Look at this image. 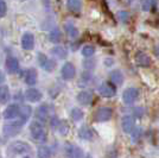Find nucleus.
I'll return each mask as SVG.
<instances>
[{
	"label": "nucleus",
	"instance_id": "32",
	"mask_svg": "<svg viewBox=\"0 0 159 158\" xmlns=\"http://www.w3.org/2000/svg\"><path fill=\"white\" fill-rule=\"evenodd\" d=\"M151 5H152L151 1H145V2L143 4V10H144V11H148V10L151 8Z\"/></svg>",
	"mask_w": 159,
	"mask_h": 158
},
{
	"label": "nucleus",
	"instance_id": "17",
	"mask_svg": "<svg viewBox=\"0 0 159 158\" xmlns=\"http://www.w3.org/2000/svg\"><path fill=\"white\" fill-rule=\"evenodd\" d=\"M121 126H122V130L126 133H132L133 128H134V119H133V117L125 115L121 120Z\"/></svg>",
	"mask_w": 159,
	"mask_h": 158
},
{
	"label": "nucleus",
	"instance_id": "11",
	"mask_svg": "<svg viewBox=\"0 0 159 158\" xmlns=\"http://www.w3.org/2000/svg\"><path fill=\"white\" fill-rule=\"evenodd\" d=\"M42 93L37 89V88H34V87H30V88H27L26 92H25V98H26L27 101H30V102H38L42 100Z\"/></svg>",
	"mask_w": 159,
	"mask_h": 158
},
{
	"label": "nucleus",
	"instance_id": "4",
	"mask_svg": "<svg viewBox=\"0 0 159 158\" xmlns=\"http://www.w3.org/2000/svg\"><path fill=\"white\" fill-rule=\"evenodd\" d=\"M138 96H139V91L137 88H134V87H129V88L125 89L124 93H122V100L127 105L134 104L138 99Z\"/></svg>",
	"mask_w": 159,
	"mask_h": 158
},
{
	"label": "nucleus",
	"instance_id": "18",
	"mask_svg": "<svg viewBox=\"0 0 159 158\" xmlns=\"http://www.w3.org/2000/svg\"><path fill=\"white\" fill-rule=\"evenodd\" d=\"M24 80L29 86H34L37 83V72L36 69H27L24 72Z\"/></svg>",
	"mask_w": 159,
	"mask_h": 158
},
{
	"label": "nucleus",
	"instance_id": "16",
	"mask_svg": "<svg viewBox=\"0 0 159 158\" xmlns=\"http://www.w3.org/2000/svg\"><path fill=\"white\" fill-rule=\"evenodd\" d=\"M77 101L83 106L90 105V102L93 101V94L88 91H82L77 94Z\"/></svg>",
	"mask_w": 159,
	"mask_h": 158
},
{
	"label": "nucleus",
	"instance_id": "3",
	"mask_svg": "<svg viewBox=\"0 0 159 158\" xmlns=\"http://www.w3.org/2000/svg\"><path fill=\"white\" fill-rule=\"evenodd\" d=\"M23 126H24V123H21L20 120H17V121H13V123H10V124L4 125V127H2L4 136H6V137L17 136L20 132V130L23 128Z\"/></svg>",
	"mask_w": 159,
	"mask_h": 158
},
{
	"label": "nucleus",
	"instance_id": "24",
	"mask_svg": "<svg viewBox=\"0 0 159 158\" xmlns=\"http://www.w3.org/2000/svg\"><path fill=\"white\" fill-rule=\"evenodd\" d=\"M49 40L51 42V43H60L61 40H62V32H61L60 29H53V30H51L50 31V33H49Z\"/></svg>",
	"mask_w": 159,
	"mask_h": 158
},
{
	"label": "nucleus",
	"instance_id": "12",
	"mask_svg": "<svg viewBox=\"0 0 159 158\" xmlns=\"http://www.w3.org/2000/svg\"><path fill=\"white\" fill-rule=\"evenodd\" d=\"M34 46V36L30 32H25L21 36V48L24 50H32Z\"/></svg>",
	"mask_w": 159,
	"mask_h": 158
},
{
	"label": "nucleus",
	"instance_id": "25",
	"mask_svg": "<svg viewBox=\"0 0 159 158\" xmlns=\"http://www.w3.org/2000/svg\"><path fill=\"white\" fill-rule=\"evenodd\" d=\"M79 137L82 139H86V140H90L93 138V132L88 126H82L79 130Z\"/></svg>",
	"mask_w": 159,
	"mask_h": 158
},
{
	"label": "nucleus",
	"instance_id": "33",
	"mask_svg": "<svg viewBox=\"0 0 159 158\" xmlns=\"http://www.w3.org/2000/svg\"><path fill=\"white\" fill-rule=\"evenodd\" d=\"M119 17L121 18V20H122V21H126L127 18H128V13H127V12H120Z\"/></svg>",
	"mask_w": 159,
	"mask_h": 158
},
{
	"label": "nucleus",
	"instance_id": "15",
	"mask_svg": "<svg viewBox=\"0 0 159 158\" xmlns=\"http://www.w3.org/2000/svg\"><path fill=\"white\" fill-rule=\"evenodd\" d=\"M135 62L141 68H147L151 63V59L148 57V55H146L143 51H139V53H135Z\"/></svg>",
	"mask_w": 159,
	"mask_h": 158
},
{
	"label": "nucleus",
	"instance_id": "7",
	"mask_svg": "<svg viewBox=\"0 0 159 158\" xmlns=\"http://www.w3.org/2000/svg\"><path fill=\"white\" fill-rule=\"evenodd\" d=\"M112 115H113L112 108H109V107H101V108H99L95 112L94 119L96 121H99V123H103V121H108L109 119L112 118Z\"/></svg>",
	"mask_w": 159,
	"mask_h": 158
},
{
	"label": "nucleus",
	"instance_id": "5",
	"mask_svg": "<svg viewBox=\"0 0 159 158\" xmlns=\"http://www.w3.org/2000/svg\"><path fill=\"white\" fill-rule=\"evenodd\" d=\"M64 151L68 158H83V151L73 143H66Z\"/></svg>",
	"mask_w": 159,
	"mask_h": 158
},
{
	"label": "nucleus",
	"instance_id": "28",
	"mask_svg": "<svg viewBox=\"0 0 159 158\" xmlns=\"http://www.w3.org/2000/svg\"><path fill=\"white\" fill-rule=\"evenodd\" d=\"M71 119H73L74 121H80V120H82L83 119V111L82 109H80V108H73L71 109Z\"/></svg>",
	"mask_w": 159,
	"mask_h": 158
},
{
	"label": "nucleus",
	"instance_id": "1",
	"mask_svg": "<svg viewBox=\"0 0 159 158\" xmlns=\"http://www.w3.org/2000/svg\"><path fill=\"white\" fill-rule=\"evenodd\" d=\"M7 158H33L32 149L26 142L16 140L7 147Z\"/></svg>",
	"mask_w": 159,
	"mask_h": 158
},
{
	"label": "nucleus",
	"instance_id": "19",
	"mask_svg": "<svg viewBox=\"0 0 159 158\" xmlns=\"http://www.w3.org/2000/svg\"><path fill=\"white\" fill-rule=\"evenodd\" d=\"M31 114H32V109H31V107L27 105H23L20 107V111H19V120L21 123H26L29 118L31 117Z\"/></svg>",
	"mask_w": 159,
	"mask_h": 158
},
{
	"label": "nucleus",
	"instance_id": "27",
	"mask_svg": "<svg viewBox=\"0 0 159 158\" xmlns=\"http://www.w3.org/2000/svg\"><path fill=\"white\" fill-rule=\"evenodd\" d=\"M66 6L70 11L73 12H80L81 11V7H82V2L79 0H69L66 2Z\"/></svg>",
	"mask_w": 159,
	"mask_h": 158
},
{
	"label": "nucleus",
	"instance_id": "10",
	"mask_svg": "<svg viewBox=\"0 0 159 158\" xmlns=\"http://www.w3.org/2000/svg\"><path fill=\"white\" fill-rule=\"evenodd\" d=\"M19 111H20V107L17 104L8 105L5 108V111L2 112V117H4V119H6V120H11V119L19 117Z\"/></svg>",
	"mask_w": 159,
	"mask_h": 158
},
{
	"label": "nucleus",
	"instance_id": "26",
	"mask_svg": "<svg viewBox=\"0 0 159 158\" xmlns=\"http://www.w3.org/2000/svg\"><path fill=\"white\" fill-rule=\"evenodd\" d=\"M64 29H66L68 36H70L71 38H76V37L79 36V30H77V27L75 26L74 24H71V23H66V25H64Z\"/></svg>",
	"mask_w": 159,
	"mask_h": 158
},
{
	"label": "nucleus",
	"instance_id": "30",
	"mask_svg": "<svg viewBox=\"0 0 159 158\" xmlns=\"http://www.w3.org/2000/svg\"><path fill=\"white\" fill-rule=\"evenodd\" d=\"M7 13V4L5 1L0 0V18L5 17Z\"/></svg>",
	"mask_w": 159,
	"mask_h": 158
},
{
	"label": "nucleus",
	"instance_id": "2",
	"mask_svg": "<svg viewBox=\"0 0 159 158\" xmlns=\"http://www.w3.org/2000/svg\"><path fill=\"white\" fill-rule=\"evenodd\" d=\"M30 132L33 140L38 143H44L47 140V131L40 121H32L30 124Z\"/></svg>",
	"mask_w": 159,
	"mask_h": 158
},
{
	"label": "nucleus",
	"instance_id": "23",
	"mask_svg": "<svg viewBox=\"0 0 159 158\" xmlns=\"http://www.w3.org/2000/svg\"><path fill=\"white\" fill-rule=\"evenodd\" d=\"M37 158H51V150L47 145H40L37 149Z\"/></svg>",
	"mask_w": 159,
	"mask_h": 158
},
{
	"label": "nucleus",
	"instance_id": "31",
	"mask_svg": "<svg viewBox=\"0 0 159 158\" xmlns=\"http://www.w3.org/2000/svg\"><path fill=\"white\" fill-rule=\"evenodd\" d=\"M58 131H60V133L61 134H66L68 133V125H66V123H60V125H58Z\"/></svg>",
	"mask_w": 159,
	"mask_h": 158
},
{
	"label": "nucleus",
	"instance_id": "22",
	"mask_svg": "<svg viewBox=\"0 0 159 158\" xmlns=\"http://www.w3.org/2000/svg\"><path fill=\"white\" fill-rule=\"evenodd\" d=\"M51 53H52L55 57H57V58H66V56H68V50H66L64 46H55L52 48V50H51Z\"/></svg>",
	"mask_w": 159,
	"mask_h": 158
},
{
	"label": "nucleus",
	"instance_id": "34",
	"mask_svg": "<svg viewBox=\"0 0 159 158\" xmlns=\"http://www.w3.org/2000/svg\"><path fill=\"white\" fill-rule=\"evenodd\" d=\"M4 80H5V76H4V74H2V72H0V86H1V83L4 82Z\"/></svg>",
	"mask_w": 159,
	"mask_h": 158
},
{
	"label": "nucleus",
	"instance_id": "8",
	"mask_svg": "<svg viewBox=\"0 0 159 158\" xmlns=\"http://www.w3.org/2000/svg\"><path fill=\"white\" fill-rule=\"evenodd\" d=\"M51 112H52V108L48 105V104H44V105L39 106V107L37 108V111H36V117L39 119L40 123H42V121H47L50 117H53L52 114H51Z\"/></svg>",
	"mask_w": 159,
	"mask_h": 158
},
{
	"label": "nucleus",
	"instance_id": "6",
	"mask_svg": "<svg viewBox=\"0 0 159 158\" xmlns=\"http://www.w3.org/2000/svg\"><path fill=\"white\" fill-rule=\"evenodd\" d=\"M38 62H39V66L45 70V72H53L55 67H56V62L53 59L49 58L45 53H38Z\"/></svg>",
	"mask_w": 159,
	"mask_h": 158
},
{
	"label": "nucleus",
	"instance_id": "14",
	"mask_svg": "<svg viewBox=\"0 0 159 158\" xmlns=\"http://www.w3.org/2000/svg\"><path fill=\"white\" fill-rule=\"evenodd\" d=\"M99 93L103 96V98H112L115 95V88L111 85V83H108V82H103L101 86L99 87Z\"/></svg>",
	"mask_w": 159,
	"mask_h": 158
},
{
	"label": "nucleus",
	"instance_id": "29",
	"mask_svg": "<svg viewBox=\"0 0 159 158\" xmlns=\"http://www.w3.org/2000/svg\"><path fill=\"white\" fill-rule=\"evenodd\" d=\"M95 53V48L93 45H84L82 48V55L84 57H92Z\"/></svg>",
	"mask_w": 159,
	"mask_h": 158
},
{
	"label": "nucleus",
	"instance_id": "21",
	"mask_svg": "<svg viewBox=\"0 0 159 158\" xmlns=\"http://www.w3.org/2000/svg\"><path fill=\"white\" fill-rule=\"evenodd\" d=\"M111 81H112L114 85H116V86L122 85V82H124V75H122V72H120V70H118V69L113 70L111 72Z\"/></svg>",
	"mask_w": 159,
	"mask_h": 158
},
{
	"label": "nucleus",
	"instance_id": "20",
	"mask_svg": "<svg viewBox=\"0 0 159 158\" xmlns=\"http://www.w3.org/2000/svg\"><path fill=\"white\" fill-rule=\"evenodd\" d=\"M10 98H11V94H10V88H8V86L1 85L0 86V104L1 105L7 104Z\"/></svg>",
	"mask_w": 159,
	"mask_h": 158
},
{
	"label": "nucleus",
	"instance_id": "13",
	"mask_svg": "<svg viewBox=\"0 0 159 158\" xmlns=\"http://www.w3.org/2000/svg\"><path fill=\"white\" fill-rule=\"evenodd\" d=\"M5 68H6V72L8 74H16L19 69V62L16 57L12 56H8L5 61Z\"/></svg>",
	"mask_w": 159,
	"mask_h": 158
},
{
	"label": "nucleus",
	"instance_id": "9",
	"mask_svg": "<svg viewBox=\"0 0 159 158\" xmlns=\"http://www.w3.org/2000/svg\"><path fill=\"white\" fill-rule=\"evenodd\" d=\"M61 74H62V77L68 81V80H71L75 77V75H76V69H75V67H74L73 63L66 62V63H64L63 67H62Z\"/></svg>",
	"mask_w": 159,
	"mask_h": 158
}]
</instances>
